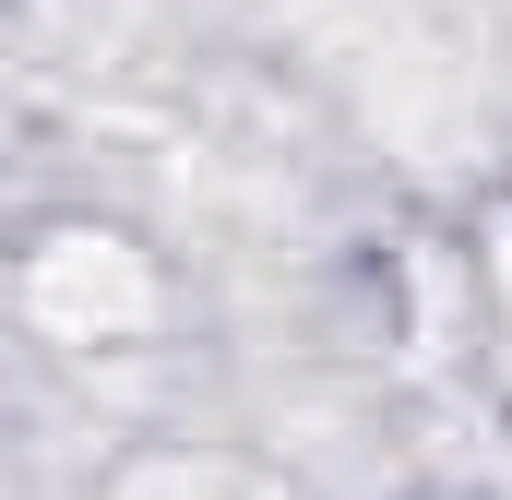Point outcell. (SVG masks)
<instances>
[{
    "instance_id": "7a4b0ae2",
    "label": "cell",
    "mask_w": 512,
    "mask_h": 500,
    "mask_svg": "<svg viewBox=\"0 0 512 500\" xmlns=\"http://www.w3.org/2000/svg\"><path fill=\"white\" fill-rule=\"evenodd\" d=\"M489 286H501V310H512V215L489 227Z\"/></svg>"
},
{
    "instance_id": "6da1fadb",
    "label": "cell",
    "mask_w": 512,
    "mask_h": 500,
    "mask_svg": "<svg viewBox=\"0 0 512 500\" xmlns=\"http://www.w3.org/2000/svg\"><path fill=\"white\" fill-rule=\"evenodd\" d=\"M24 310H36L60 346H131V334L155 322V274H143V250H120V239H48L36 274H24Z\"/></svg>"
}]
</instances>
